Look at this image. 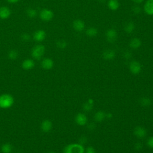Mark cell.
<instances>
[{"instance_id":"obj_7","label":"cell","mask_w":153,"mask_h":153,"mask_svg":"<svg viewBox=\"0 0 153 153\" xmlns=\"http://www.w3.org/2000/svg\"><path fill=\"white\" fill-rule=\"evenodd\" d=\"M106 38L109 42L114 43L117 38L118 34L117 32L114 29H109L106 32Z\"/></svg>"},{"instance_id":"obj_20","label":"cell","mask_w":153,"mask_h":153,"mask_svg":"<svg viewBox=\"0 0 153 153\" xmlns=\"http://www.w3.org/2000/svg\"><path fill=\"white\" fill-rule=\"evenodd\" d=\"M108 7L112 11H116L119 8L120 2L118 0H108Z\"/></svg>"},{"instance_id":"obj_27","label":"cell","mask_w":153,"mask_h":153,"mask_svg":"<svg viewBox=\"0 0 153 153\" xmlns=\"http://www.w3.org/2000/svg\"><path fill=\"white\" fill-rule=\"evenodd\" d=\"M56 44L57 47L59 48H60V49H64L67 46V42L63 39H60V40L57 41L56 42Z\"/></svg>"},{"instance_id":"obj_9","label":"cell","mask_w":153,"mask_h":153,"mask_svg":"<svg viewBox=\"0 0 153 153\" xmlns=\"http://www.w3.org/2000/svg\"><path fill=\"white\" fill-rule=\"evenodd\" d=\"M143 10L148 16H153V0H146L143 5Z\"/></svg>"},{"instance_id":"obj_17","label":"cell","mask_w":153,"mask_h":153,"mask_svg":"<svg viewBox=\"0 0 153 153\" xmlns=\"http://www.w3.org/2000/svg\"><path fill=\"white\" fill-rule=\"evenodd\" d=\"M35 66V62L32 59H26L25 60L22 64V67L25 70H29L32 69Z\"/></svg>"},{"instance_id":"obj_6","label":"cell","mask_w":153,"mask_h":153,"mask_svg":"<svg viewBox=\"0 0 153 153\" xmlns=\"http://www.w3.org/2000/svg\"><path fill=\"white\" fill-rule=\"evenodd\" d=\"M134 135L138 139H143L147 135V130L142 126H137L133 130Z\"/></svg>"},{"instance_id":"obj_28","label":"cell","mask_w":153,"mask_h":153,"mask_svg":"<svg viewBox=\"0 0 153 153\" xmlns=\"http://www.w3.org/2000/svg\"><path fill=\"white\" fill-rule=\"evenodd\" d=\"M21 39L23 41H28L30 39V36L27 33H23L21 35Z\"/></svg>"},{"instance_id":"obj_4","label":"cell","mask_w":153,"mask_h":153,"mask_svg":"<svg viewBox=\"0 0 153 153\" xmlns=\"http://www.w3.org/2000/svg\"><path fill=\"white\" fill-rule=\"evenodd\" d=\"M39 17L41 19L45 22H48L51 20L54 17L53 12L47 8L42 9L39 13Z\"/></svg>"},{"instance_id":"obj_24","label":"cell","mask_w":153,"mask_h":153,"mask_svg":"<svg viewBox=\"0 0 153 153\" xmlns=\"http://www.w3.org/2000/svg\"><path fill=\"white\" fill-rule=\"evenodd\" d=\"M1 149L2 153H11L13 150V146L10 143H5L2 145Z\"/></svg>"},{"instance_id":"obj_25","label":"cell","mask_w":153,"mask_h":153,"mask_svg":"<svg viewBox=\"0 0 153 153\" xmlns=\"http://www.w3.org/2000/svg\"><path fill=\"white\" fill-rule=\"evenodd\" d=\"M18 56V51L16 50H11L8 53V57L11 60H16Z\"/></svg>"},{"instance_id":"obj_34","label":"cell","mask_w":153,"mask_h":153,"mask_svg":"<svg viewBox=\"0 0 153 153\" xmlns=\"http://www.w3.org/2000/svg\"><path fill=\"white\" fill-rule=\"evenodd\" d=\"M96 128V124L94 123L93 122H91V123H89L88 124H87V128L90 130V131H92V130H94Z\"/></svg>"},{"instance_id":"obj_3","label":"cell","mask_w":153,"mask_h":153,"mask_svg":"<svg viewBox=\"0 0 153 153\" xmlns=\"http://www.w3.org/2000/svg\"><path fill=\"white\" fill-rule=\"evenodd\" d=\"M45 53V47L42 44H38L34 46L31 51V55L35 59H40Z\"/></svg>"},{"instance_id":"obj_33","label":"cell","mask_w":153,"mask_h":153,"mask_svg":"<svg viewBox=\"0 0 153 153\" xmlns=\"http://www.w3.org/2000/svg\"><path fill=\"white\" fill-rule=\"evenodd\" d=\"M132 11L134 13V14H139L140 12V7L139 6V5H135L134 6H133V7H132Z\"/></svg>"},{"instance_id":"obj_30","label":"cell","mask_w":153,"mask_h":153,"mask_svg":"<svg viewBox=\"0 0 153 153\" xmlns=\"http://www.w3.org/2000/svg\"><path fill=\"white\" fill-rule=\"evenodd\" d=\"M84 153H96V151L92 146H88L85 149Z\"/></svg>"},{"instance_id":"obj_23","label":"cell","mask_w":153,"mask_h":153,"mask_svg":"<svg viewBox=\"0 0 153 153\" xmlns=\"http://www.w3.org/2000/svg\"><path fill=\"white\" fill-rule=\"evenodd\" d=\"M98 30L94 27H90L85 30V34L90 37H93L97 35Z\"/></svg>"},{"instance_id":"obj_31","label":"cell","mask_w":153,"mask_h":153,"mask_svg":"<svg viewBox=\"0 0 153 153\" xmlns=\"http://www.w3.org/2000/svg\"><path fill=\"white\" fill-rule=\"evenodd\" d=\"M143 148V144L142 143L140 142H137L136 143H135L134 145V148L136 151H140Z\"/></svg>"},{"instance_id":"obj_21","label":"cell","mask_w":153,"mask_h":153,"mask_svg":"<svg viewBox=\"0 0 153 153\" xmlns=\"http://www.w3.org/2000/svg\"><path fill=\"white\" fill-rule=\"evenodd\" d=\"M134 28H135L134 24L132 22H127L124 27V31L127 33H131V32H133L134 30Z\"/></svg>"},{"instance_id":"obj_2","label":"cell","mask_w":153,"mask_h":153,"mask_svg":"<svg viewBox=\"0 0 153 153\" xmlns=\"http://www.w3.org/2000/svg\"><path fill=\"white\" fill-rule=\"evenodd\" d=\"M13 97L7 93L1 94L0 96V108L2 109H8L14 104Z\"/></svg>"},{"instance_id":"obj_14","label":"cell","mask_w":153,"mask_h":153,"mask_svg":"<svg viewBox=\"0 0 153 153\" xmlns=\"http://www.w3.org/2000/svg\"><path fill=\"white\" fill-rule=\"evenodd\" d=\"M102 57L106 60H113L115 57V52L112 49H107L103 52Z\"/></svg>"},{"instance_id":"obj_39","label":"cell","mask_w":153,"mask_h":153,"mask_svg":"<svg viewBox=\"0 0 153 153\" xmlns=\"http://www.w3.org/2000/svg\"><path fill=\"white\" fill-rule=\"evenodd\" d=\"M48 153H56V152H52V151H51V152H48Z\"/></svg>"},{"instance_id":"obj_32","label":"cell","mask_w":153,"mask_h":153,"mask_svg":"<svg viewBox=\"0 0 153 153\" xmlns=\"http://www.w3.org/2000/svg\"><path fill=\"white\" fill-rule=\"evenodd\" d=\"M146 144L149 148L153 149V136H151L148 139Z\"/></svg>"},{"instance_id":"obj_12","label":"cell","mask_w":153,"mask_h":153,"mask_svg":"<svg viewBox=\"0 0 153 153\" xmlns=\"http://www.w3.org/2000/svg\"><path fill=\"white\" fill-rule=\"evenodd\" d=\"M53 127L52 123L49 120H44L41 124V129L44 133L49 132Z\"/></svg>"},{"instance_id":"obj_29","label":"cell","mask_w":153,"mask_h":153,"mask_svg":"<svg viewBox=\"0 0 153 153\" xmlns=\"http://www.w3.org/2000/svg\"><path fill=\"white\" fill-rule=\"evenodd\" d=\"M78 141H79V142H78L79 143H80L82 145H84L87 142V138L85 136H81L79 138Z\"/></svg>"},{"instance_id":"obj_19","label":"cell","mask_w":153,"mask_h":153,"mask_svg":"<svg viewBox=\"0 0 153 153\" xmlns=\"http://www.w3.org/2000/svg\"><path fill=\"white\" fill-rule=\"evenodd\" d=\"M94 106V100L92 99H89L82 105V109L85 112H90Z\"/></svg>"},{"instance_id":"obj_26","label":"cell","mask_w":153,"mask_h":153,"mask_svg":"<svg viewBox=\"0 0 153 153\" xmlns=\"http://www.w3.org/2000/svg\"><path fill=\"white\" fill-rule=\"evenodd\" d=\"M26 14L30 18H33L36 16L37 11L33 8H28L26 10Z\"/></svg>"},{"instance_id":"obj_35","label":"cell","mask_w":153,"mask_h":153,"mask_svg":"<svg viewBox=\"0 0 153 153\" xmlns=\"http://www.w3.org/2000/svg\"><path fill=\"white\" fill-rule=\"evenodd\" d=\"M123 57L126 59H129L131 57V53L128 51H127L126 52L124 53L123 54Z\"/></svg>"},{"instance_id":"obj_10","label":"cell","mask_w":153,"mask_h":153,"mask_svg":"<svg viewBox=\"0 0 153 153\" xmlns=\"http://www.w3.org/2000/svg\"><path fill=\"white\" fill-rule=\"evenodd\" d=\"M46 37L45 32L43 30H37L33 35V39L36 42H42Z\"/></svg>"},{"instance_id":"obj_36","label":"cell","mask_w":153,"mask_h":153,"mask_svg":"<svg viewBox=\"0 0 153 153\" xmlns=\"http://www.w3.org/2000/svg\"><path fill=\"white\" fill-rule=\"evenodd\" d=\"M112 114L110 112H108V113H106V118H108V119H111L112 118Z\"/></svg>"},{"instance_id":"obj_13","label":"cell","mask_w":153,"mask_h":153,"mask_svg":"<svg viewBox=\"0 0 153 153\" xmlns=\"http://www.w3.org/2000/svg\"><path fill=\"white\" fill-rule=\"evenodd\" d=\"M41 65L43 69L45 70H49L53 67L54 62L50 58H45L42 60Z\"/></svg>"},{"instance_id":"obj_22","label":"cell","mask_w":153,"mask_h":153,"mask_svg":"<svg viewBox=\"0 0 153 153\" xmlns=\"http://www.w3.org/2000/svg\"><path fill=\"white\" fill-rule=\"evenodd\" d=\"M152 103V101L150 98L148 97H142L139 100V104L143 107H148Z\"/></svg>"},{"instance_id":"obj_1","label":"cell","mask_w":153,"mask_h":153,"mask_svg":"<svg viewBox=\"0 0 153 153\" xmlns=\"http://www.w3.org/2000/svg\"><path fill=\"white\" fill-rule=\"evenodd\" d=\"M84 145L79 143H71L66 145L63 151V153H84Z\"/></svg>"},{"instance_id":"obj_15","label":"cell","mask_w":153,"mask_h":153,"mask_svg":"<svg viewBox=\"0 0 153 153\" xmlns=\"http://www.w3.org/2000/svg\"><path fill=\"white\" fill-rule=\"evenodd\" d=\"M106 119V112L103 111H97L94 115V120L96 122L101 123Z\"/></svg>"},{"instance_id":"obj_16","label":"cell","mask_w":153,"mask_h":153,"mask_svg":"<svg viewBox=\"0 0 153 153\" xmlns=\"http://www.w3.org/2000/svg\"><path fill=\"white\" fill-rule=\"evenodd\" d=\"M11 15V10L7 7H1L0 8V18L2 19H8Z\"/></svg>"},{"instance_id":"obj_18","label":"cell","mask_w":153,"mask_h":153,"mask_svg":"<svg viewBox=\"0 0 153 153\" xmlns=\"http://www.w3.org/2000/svg\"><path fill=\"white\" fill-rule=\"evenodd\" d=\"M129 45L132 49L136 50L139 48L142 45V41L138 38H133L130 40Z\"/></svg>"},{"instance_id":"obj_37","label":"cell","mask_w":153,"mask_h":153,"mask_svg":"<svg viewBox=\"0 0 153 153\" xmlns=\"http://www.w3.org/2000/svg\"><path fill=\"white\" fill-rule=\"evenodd\" d=\"M131 1L136 4H139L142 3L144 0H131Z\"/></svg>"},{"instance_id":"obj_11","label":"cell","mask_w":153,"mask_h":153,"mask_svg":"<svg viewBox=\"0 0 153 153\" xmlns=\"http://www.w3.org/2000/svg\"><path fill=\"white\" fill-rule=\"evenodd\" d=\"M74 29L77 32H81L85 29V23L81 19H76L72 23Z\"/></svg>"},{"instance_id":"obj_38","label":"cell","mask_w":153,"mask_h":153,"mask_svg":"<svg viewBox=\"0 0 153 153\" xmlns=\"http://www.w3.org/2000/svg\"><path fill=\"white\" fill-rule=\"evenodd\" d=\"M7 2H8L10 3H16L19 0H7Z\"/></svg>"},{"instance_id":"obj_5","label":"cell","mask_w":153,"mask_h":153,"mask_svg":"<svg viewBox=\"0 0 153 153\" xmlns=\"http://www.w3.org/2000/svg\"><path fill=\"white\" fill-rule=\"evenodd\" d=\"M129 70L133 74L137 75L142 70V66L139 62L133 60L129 64Z\"/></svg>"},{"instance_id":"obj_8","label":"cell","mask_w":153,"mask_h":153,"mask_svg":"<svg viewBox=\"0 0 153 153\" xmlns=\"http://www.w3.org/2000/svg\"><path fill=\"white\" fill-rule=\"evenodd\" d=\"M75 123L81 126H85L88 122V118L86 115L84 113L79 112L76 114L75 117Z\"/></svg>"}]
</instances>
